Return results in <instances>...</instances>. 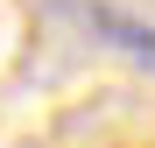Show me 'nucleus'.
Masks as SVG:
<instances>
[{"instance_id": "f257e3e1", "label": "nucleus", "mask_w": 155, "mask_h": 148, "mask_svg": "<svg viewBox=\"0 0 155 148\" xmlns=\"http://www.w3.org/2000/svg\"><path fill=\"white\" fill-rule=\"evenodd\" d=\"M78 14H85V28H92V35H106L120 57H134V64H148V71H155V28H148V21H134V14L106 7V0H85Z\"/></svg>"}]
</instances>
